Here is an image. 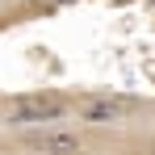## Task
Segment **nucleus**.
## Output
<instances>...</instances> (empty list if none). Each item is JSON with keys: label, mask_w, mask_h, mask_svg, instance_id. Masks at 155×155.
<instances>
[{"label": "nucleus", "mask_w": 155, "mask_h": 155, "mask_svg": "<svg viewBox=\"0 0 155 155\" xmlns=\"http://www.w3.org/2000/svg\"><path fill=\"white\" fill-rule=\"evenodd\" d=\"M67 105L59 97H21L8 105V126H38V122H59Z\"/></svg>", "instance_id": "1"}, {"label": "nucleus", "mask_w": 155, "mask_h": 155, "mask_svg": "<svg viewBox=\"0 0 155 155\" xmlns=\"http://www.w3.org/2000/svg\"><path fill=\"white\" fill-rule=\"evenodd\" d=\"M80 134L76 130H63V126H54L46 130L42 138H34V151H42V155H80Z\"/></svg>", "instance_id": "2"}, {"label": "nucleus", "mask_w": 155, "mask_h": 155, "mask_svg": "<svg viewBox=\"0 0 155 155\" xmlns=\"http://www.w3.org/2000/svg\"><path fill=\"white\" fill-rule=\"evenodd\" d=\"M80 122H88V126H109V122H117V101H109V97L84 101L80 105Z\"/></svg>", "instance_id": "3"}, {"label": "nucleus", "mask_w": 155, "mask_h": 155, "mask_svg": "<svg viewBox=\"0 0 155 155\" xmlns=\"http://www.w3.org/2000/svg\"><path fill=\"white\" fill-rule=\"evenodd\" d=\"M51 4H71V0H51Z\"/></svg>", "instance_id": "4"}, {"label": "nucleus", "mask_w": 155, "mask_h": 155, "mask_svg": "<svg viewBox=\"0 0 155 155\" xmlns=\"http://www.w3.org/2000/svg\"><path fill=\"white\" fill-rule=\"evenodd\" d=\"M147 4H151V13H155V0H147Z\"/></svg>", "instance_id": "5"}, {"label": "nucleus", "mask_w": 155, "mask_h": 155, "mask_svg": "<svg viewBox=\"0 0 155 155\" xmlns=\"http://www.w3.org/2000/svg\"><path fill=\"white\" fill-rule=\"evenodd\" d=\"M151 155H155V143H151Z\"/></svg>", "instance_id": "6"}]
</instances>
